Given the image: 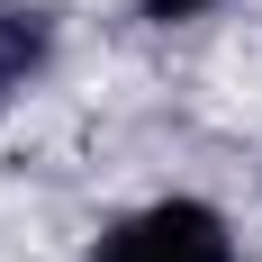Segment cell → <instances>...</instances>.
Listing matches in <instances>:
<instances>
[{"mask_svg":"<svg viewBox=\"0 0 262 262\" xmlns=\"http://www.w3.org/2000/svg\"><path fill=\"white\" fill-rule=\"evenodd\" d=\"M91 262H235V235L208 199H154V208L118 217L91 244Z\"/></svg>","mask_w":262,"mask_h":262,"instance_id":"1","label":"cell"},{"mask_svg":"<svg viewBox=\"0 0 262 262\" xmlns=\"http://www.w3.org/2000/svg\"><path fill=\"white\" fill-rule=\"evenodd\" d=\"M46 54H54V18L27 9V0H0V108L46 73Z\"/></svg>","mask_w":262,"mask_h":262,"instance_id":"2","label":"cell"},{"mask_svg":"<svg viewBox=\"0 0 262 262\" xmlns=\"http://www.w3.org/2000/svg\"><path fill=\"white\" fill-rule=\"evenodd\" d=\"M208 0H145V18H199Z\"/></svg>","mask_w":262,"mask_h":262,"instance_id":"3","label":"cell"}]
</instances>
